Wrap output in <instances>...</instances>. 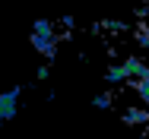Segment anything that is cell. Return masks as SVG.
Masks as SVG:
<instances>
[{
  "mask_svg": "<svg viewBox=\"0 0 149 139\" xmlns=\"http://www.w3.org/2000/svg\"><path fill=\"white\" fill-rule=\"evenodd\" d=\"M32 44H35V51H41L45 57H51L54 54V26L45 22V19H38V22H35V32H32Z\"/></svg>",
  "mask_w": 149,
  "mask_h": 139,
  "instance_id": "1",
  "label": "cell"
},
{
  "mask_svg": "<svg viewBox=\"0 0 149 139\" xmlns=\"http://www.w3.org/2000/svg\"><path fill=\"white\" fill-rule=\"evenodd\" d=\"M3 120H6V117H3V111H0V123H3Z\"/></svg>",
  "mask_w": 149,
  "mask_h": 139,
  "instance_id": "7",
  "label": "cell"
},
{
  "mask_svg": "<svg viewBox=\"0 0 149 139\" xmlns=\"http://www.w3.org/2000/svg\"><path fill=\"white\" fill-rule=\"evenodd\" d=\"M124 79H127L124 66H111V70H108V82H124Z\"/></svg>",
  "mask_w": 149,
  "mask_h": 139,
  "instance_id": "6",
  "label": "cell"
},
{
  "mask_svg": "<svg viewBox=\"0 0 149 139\" xmlns=\"http://www.w3.org/2000/svg\"><path fill=\"white\" fill-rule=\"evenodd\" d=\"M0 111H3L6 120H10V117H16V111H19V89H10V92H3V95H0Z\"/></svg>",
  "mask_w": 149,
  "mask_h": 139,
  "instance_id": "2",
  "label": "cell"
},
{
  "mask_svg": "<svg viewBox=\"0 0 149 139\" xmlns=\"http://www.w3.org/2000/svg\"><path fill=\"white\" fill-rule=\"evenodd\" d=\"M120 66H124V73H127V79H133V76L140 79L143 73H149V66L143 63V60H140V57H127V60H124Z\"/></svg>",
  "mask_w": 149,
  "mask_h": 139,
  "instance_id": "3",
  "label": "cell"
},
{
  "mask_svg": "<svg viewBox=\"0 0 149 139\" xmlns=\"http://www.w3.org/2000/svg\"><path fill=\"white\" fill-rule=\"evenodd\" d=\"M124 120H127V123H146V120H149V111H140V108H130V111L124 114Z\"/></svg>",
  "mask_w": 149,
  "mask_h": 139,
  "instance_id": "5",
  "label": "cell"
},
{
  "mask_svg": "<svg viewBox=\"0 0 149 139\" xmlns=\"http://www.w3.org/2000/svg\"><path fill=\"white\" fill-rule=\"evenodd\" d=\"M136 95L143 98V104L149 108V73H143V76L136 79Z\"/></svg>",
  "mask_w": 149,
  "mask_h": 139,
  "instance_id": "4",
  "label": "cell"
}]
</instances>
